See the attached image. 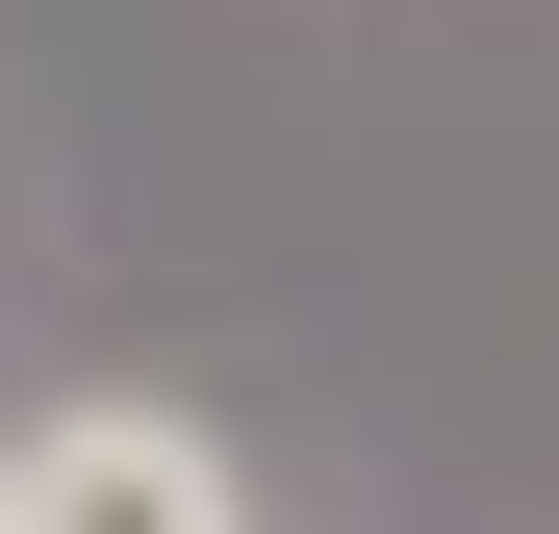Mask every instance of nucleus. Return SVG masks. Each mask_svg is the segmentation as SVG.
I'll list each match as a JSON object with an SVG mask.
<instances>
[{"label":"nucleus","instance_id":"1","mask_svg":"<svg viewBox=\"0 0 559 534\" xmlns=\"http://www.w3.org/2000/svg\"><path fill=\"white\" fill-rule=\"evenodd\" d=\"M0 534H254V484H229V432H204V407L76 382V407L0 432Z\"/></svg>","mask_w":559,"mask_h":534}]
</instances>
